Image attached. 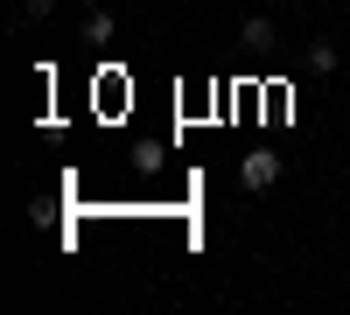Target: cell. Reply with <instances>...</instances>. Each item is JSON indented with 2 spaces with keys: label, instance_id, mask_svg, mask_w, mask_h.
<instances>
[{
  "label": "cell",
  "instance_id": "6da1fadb",
  "mask_svg": "<svg viewBox=\"0 0 350 315\" xmlns=\"http://www.w3.org/2000/svg\"><path fill=\"white\" fill-rule=\"evenodd\" d=\"M239 182H245L252 196H259V189H273V182H280V154H273V148L245 154V161H239Z\"/></svg>",
  "mask_w": 350,
  "mask_h": 315
},
{
  "label": "cell",
  "instance_id": "7a4b0ae2",
  "mask_svg": "<svg viewBox=\"0 0 350 315\" xmlns=\"http://www.w3.org/2000/svg\"><path fill=\"white\" fill-rule=\"evenodd\" d=\"M239 42H245V49H273V42H280V28H273L267 14H245V21H239Z\"/></svg>",
  "mask_w": 350,
  "mask_h": 315
},
{
  "label": "cell",
  "instance_id": "3957f363",
  "mask_svg": "<svg viewBox=\"0 0 350 315\" xmlns=\"http://www.w3.org/2000/svg\"><path fill=\"white\" fill-rule=\"evenodd\" d=\"M112 28H120V21H112L105 8H92V14H84V36H77V42H92V49H98V42H112Z\"/></svg>",
  "mask_w": 350,
  "mask_h": 315
},
{
  "label": "cell",
  "instance_id": "277c9868",
  "mask_svg": "<svg viewBox=\"0 0 350 315\" xmlns=\"http://www.w3.org/2000/svg\"><path fill=\"white\" fill-rule=\"evenodd\" d=\"M301 64H308V70H323V77H329V70H336V49H329V42H308V56H301Z\"/></svg>",
  "mask_w": 350,
  "mask_h": 315
},
{
  "label": "cell",
  "instance_id": "5b68a950",
  "mask_svg": "<svg viewBox=\"0 0 350 315\" xmlns=\"http://www.w3.org/2000/svg\"><path fill=\"white\" fill-rule=\"evenodd\" d=\"M21 14H28V21H49V14H56V0H21Z\"/></svg>",
  "mask_w": 350,
  "mask_h": 315
},
{
  "label": "cell",
  "instance_id": "8992f818",
  "mask_svg": "<svg viewBox=\"0 0 350 315\" xmlns=\"http://www.w3.org/2000/svg\"><path fill=\"white\" fill-rule=\"evenodd\" d=\"M295 8H301V0H295Z\"/></svg>",
  "mask_w": 350,
  "mask_h": 315
}]
</instances>
